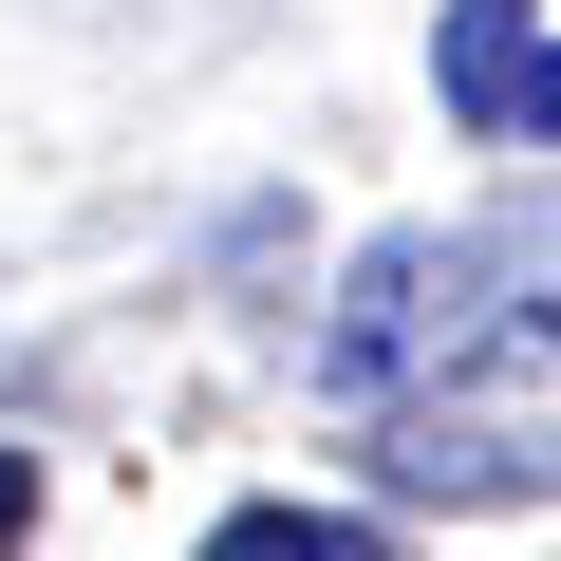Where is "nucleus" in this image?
<instances>
[{
  "instance_id": "1",
  "label": "nucleus",
  "mask_w": 561,
  "mask_h": 561,
  "mask_svg": "<svg viewBox=\"0 0 561 561\" xmlns=\"http://www.w3.org/2000/svg\"><path fill=\"white\" fill-rule=\"evenodd\" d=\"M468 280H486V243H431V225H393V243L356 262V300L319 319V375L393 412L431 356H486V300H468Z\"/></svg>"
},
{
  "instance_id": "2",
  "label": "nucleus",
  "mask_w": 561,
  "mask_h": 561,
  "mask_svg": "<svg viewBox=\"0 0 561 561\" xmlns=\"http://www.w3.org/2000/svg\"><path fill=\"white\" fill-rule=\"evenodd\" d=\"M431 94L486 150H561V38H542V0H449L431 20Z\"/></svg>"
},
{
  "instance_id": "3",
  "label": "nucleus",
  "mask_w": 561,
  "mask_h": 561,
  "mask_svg": "<svg viewBox=\"0 0 561 561\" xmlns=\"http://www.w3.org/2000/svg\"><path fill=\"white\" fill-rule=\"evenodd\" d=\"M206 561H393V542H375L356 505H225Z\"/></svg>"
},
{
  "instance_id": "4",
  "label": "nucleus",
  "mask_w": 561,
  "mask_h": 561,
  "mask_svg": "<svg viewBox=\"0 0 561 561\" xmlns=\"http://www.w3.org/2000/svg\"><path fill=\"white\" fill-rule=\"evenodd\" d=\"M20 524H38V468H20V449H0V542H20Z\"/></svg>"
}]
</instances>
